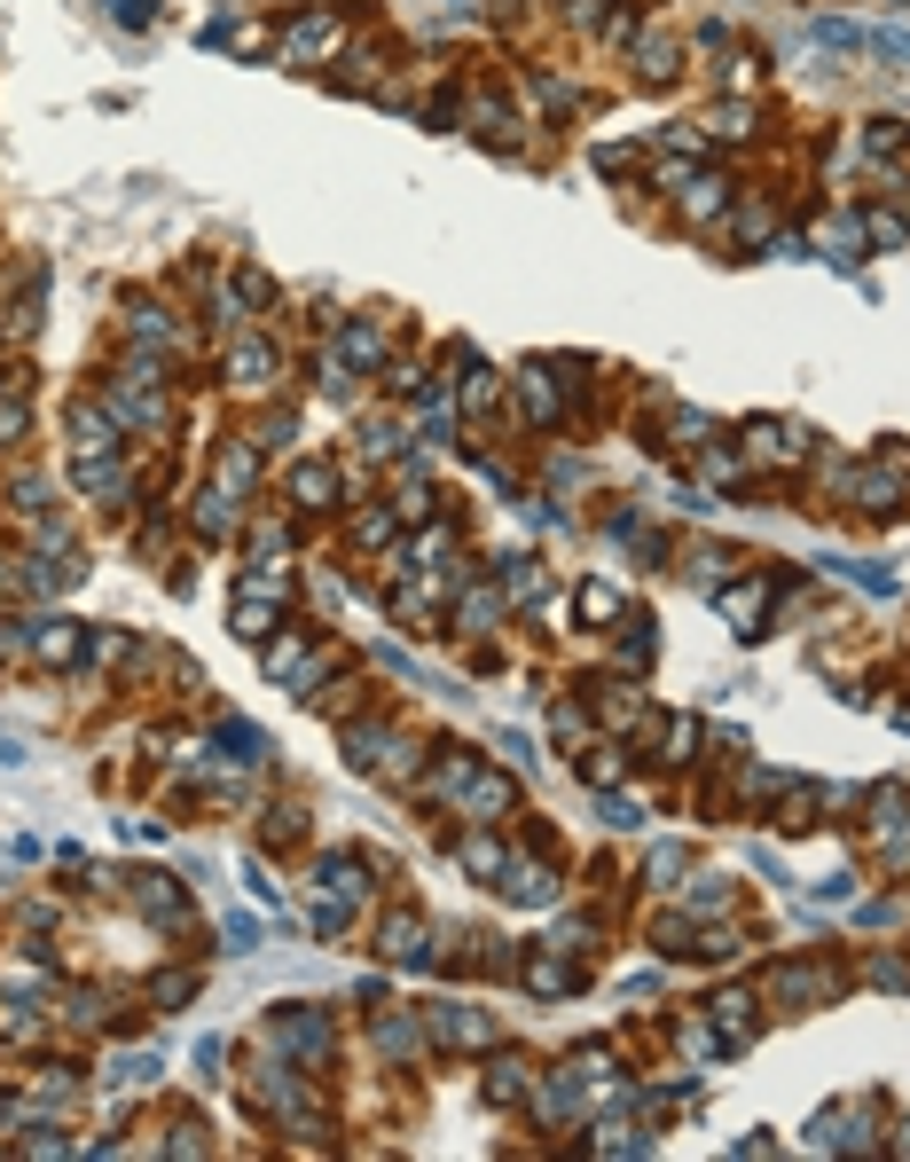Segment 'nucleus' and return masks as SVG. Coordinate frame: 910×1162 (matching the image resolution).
Returning a JSON list of instances; mask_svg holds the SVG:
<instances>
[{
    "mask_svg": "<svg viewBox=\"0 0 910 1162\" xmlns=\"http://www.w3.org/2000/svg\"><path fill=\"white\" fill-rule=\"evenodd\" d=\"M291 503L298 511H330V503H338V472H330V463H298V472H291Z\"/></svg>",
    "mask_w": 910,
    "mask_h": 1162,
    "instance_id": "1",
    "label": "nucleus"
},
{
    "mask_svg": "<svg viewBox=\"0 0 910 1162\" xmlns=\"http://www.w3.org/2000/svg\"><path fill=\"white\" fill-rule=\"evenodd\" d=\"M228 370H235V385H267V378L283 370V354L267 346V339H244V346H235V361H228Z\"/></svg>",
    "mask_w": 910,
    "mask_h": 1162,
    "instance_id": "2",
    "label": "nucleus"
},
{
    "mask_svg": "<svg viewBox=\"0 0 910 1162\" xmlns=\"http://www.w3.org/2000/svg\"><path fill=\"white\" fill-rule=\"evenodd\" d=\"M315 48H338V16H298L283 31V55H315Z\"/></svg>",
    "mask_w": 910,
    "mask_h": 1162,
    "instance_id": "3",
    "label": "nucleus"
},
{
    "mask_svg": "<svg viewBox=\"0 0 910 1162\" xmlns=\"http://www.w3.org/2000/svg\"><path fill=\"white\" fill-rule=\"evenodd\" d=\"M24 424H31V409H24V378L9 370V378H0V448H16V440H24Z\"/></svg>",
    "mask_w": 910,
    "mask_h": 1162,
    "instance_id": "4",
    "label": "nucleus"
},
{
    "mask_svg": "<svg viewBox=\"0 0 910 1162\" xmlns=\"http://www.w3.org/2000/svg\"><path fill=\"white\" fill-rule=\"evenodd\" d=\"M502 888H511L518 904H550V895H557V872H542V865H511V880H502Z\"/></svg>",
    "mask_w": 910,
    "mask_h": 1162,
    "instance_id": "5",
    "label": "nucleus"
},
{
    "mask_svg": "<svg viewBox=\"0 0 910 1162\" xmlns=\"http://www.w3.org/2000/svg\"><path fill=\"white\" fill-rule=\"evenodd\" d=\"M338 346H346L354 361H369V370L385 361V339H377V322H346V330H338Z\"/></svg>",
    "mask_w": 910,
    "mask_h": 1162,
    "instance_id": "6",
    "label": "nucleus"
},
{
    "mask_svg": "<svg viewBox=\"0 0 910 1162\" xmlns=\"http://www.w3.org/2000/svg\"><path fill=\"white\" fill-rule=\"evenodd\" d=\"M267 628H275V605L259 613V589L244 582V597H235V637H267Z\"/></svg>",
    "mask_w": 910,
    "mask_h": 1162,
    "instance_id": "7",
    "label": "nucleus"
},
{
    "mask_svg": "<svg viewBox=\"0 0 910 1162\" xmlns=\"http://www.w3.org/2000/svg\"><path fill=\"white\" fill-rule=\"evenodd\" d=\"M636 63L667 87V79H676V40H659V31H652V40H636Z\"/></svg>",
    "mask_w": 910,
    "mask_h": 1162,
    "instance_id": "8",
    "label": "nucleus"
},
{
    "mask_svg": "<svg viewBox=\"0 0 910 1162\" xmlns=\"http://www.w3.org/2000/svg\"><path fill=\"white\" fill-rule=\"evenodd\" d=\"M72 440H79L87 456H111V424L94 417V409H72Z\"/></svg>",
    "mask_w": 910,
    "mask_h": 1162,
    "instance_id": "9",
    "label": "nucleus"
},
{
    "mask_svg": "<svg viewBox=\"0 0 910 1162\" xmlns=\"http://www.w3.org/2000/svg\"><path fill=\"white\" fill-rule=\"evenodd\" d=\"M808 31H817V40H824L832 55H856V48H863V31H856V24H839V16H817Z\"/></svg>",
    "mask_w": 910,
    "mask_h": 1162,
    "instance_id": "10",
    "label": "nucleus"
},
{
    "mask_svg": "<svg viewBox=\"0 0 910 1162\" xmlns=\"http://www.w3.org/2000/svg\"><path fill=\"white\" fill-rule=\"evenodd\" d=\"M902 142H910V118H880V126L863 135V150H871V157H895Z\"/></svg>",
    "mask_w": 910,
    "mask_h": 1162,
    "instance_id": "11",
    "label": "nucleus"
},
{
    "mask_svg": "<svg viewBox=\"0 0 910 1162\" xmlns=\"http://www.w3.org/2000/svg\"><path fill=\"white\" fill-rule=\"evenodd\" d=\"M518 385H526V409H534V424H557V393L542 385V370H526Z\"/></svg>",
    "mask_w": 910,
    "mask_h": 1162,
    "instance_id": "12",
    "label": "nucleus"
},
{
    "mask_svg": "<svg viewBox=\"0 0 910 1162\" xmlns=\"http://www.w3.org/2000/svg\"><path fill=\"white\" fill-rule=\"evenodd\" d=\"M722 196H730V181H722V174H706V181H691L683 205H691V213H722Z\"/></svg>",
    "mask_w": 910,
    "mask_h": 1162,
    "instance_id": "13",
    "label": "nucleus"
},
{
    "mask_svg": "<svg viewBox=\"0 0 910 1162\" xmlns=\"http://www.w3.org/2000/svg\"><path fill=\"white\" fill-rule=\"evenodd\" d=\"M40 652H48V660H79V637H72L63 621H40Z\"/></svg>",
    "mask_w": 910,
    "mask_h": 1162,
    "instance_id": "14",
    "label": "nucleus"
},
{
    "mask_svg": "<svg viewBox=\"0 0 910 1162\" xmlns=\"http://www.w3.org/2000/svg\"><path fill=\"white\" fill-rule=\"evenodd\" d=\"M196 526H205V535H228V495H205V503H196Z\"/></svg>",
    "mask_w": 910,
    "mask_h": 1162,
    "instance_id": "15",
    "label": "nucleus"
},
{
    "mask_svg": "<svg viewBox=\"0 0 910 1162\" xmlns=\"http://www.w3.org/2000/svg\"><path fill=\"white\" fill-rule=\"evenodd\" d=\"M856 589H871V597H895V574H880V566H839Z\"/></svg>",
    "mask_w": 910,
    "mask_h": 1162,
    "instance_id": "16",
    "label": "nucleus"
},
{
    "mask_svg": "<svg viewBox=\"0 0 910 1162\" xmlns=\"http://www.w3.org/2000/svg\"><path fill=\"white\" fill-rule=\"evenodd\" d=\"M581 613H589V621H613V613H620V597L597 582V589H581Z\"/></svg>",
    "mask_w": 910,
    "mask_h": 1162,
    "instance_id": "17",
    "label": "nucleus"
},
{
    "mask_svg": "<svg viewBox=\"0 0 910 1162\" xmlns=\"http://www.w3.org/2000/svg\"><path fill=\"white\" fill-rule=\"evenodd\" d=\"M502 802H511V786H495V778H487V786H471V809H479V817H495Z\"/></svg>",
    "mask_w": 910,
    "mask_h": 1162,
    "instance_id": "18",
    "label": "nucleus"
},
{
    "mask_svg": "<svg viewBox=\"0 0 910 1162\" xmlns=\"http://www.w3.org/2000/svg\"><path fill=\"white\" fill-rule=\"evenodd\" d=\"M495 401V370H471V385H463V409H487Z\"/></svg>",
    "mask_w": 910,
    "mask_h": 1162,
    "instance_id": "19",
    "label": "nucleus"
},
{
    "mask_svg": "<svg viewBox=\"0 0 910 1162\" xmlns=\"http://www.w3.org/2000/svg\"><path fill=\"white\" fill-rule=\"evenodd\" d=\"M118 24H157V0H111Z\"/></svg>",
    "mask_w": 910,
    "mask_h": 1162,
    "instance_id": "20",
    "label": "nucleus"
},
{
    "mask_svg": "<svg viewBox=\"0 0 910 1162\" xmlns=\"http://www.w3.org/2000/svg\"><path fill=\"white\" fill-rule=\"evenodd\" d=\"M871 48H880V55H902V63H910V31H895V24H887V31H871Z\"/></svg>",
    "mask_w": 910,
    "mask_h": 1162,
    "instance_id": "21",
    "label": "nucleus"
}]
</instances>
